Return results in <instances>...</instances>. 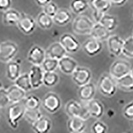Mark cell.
Masks as SVG:
<instances>
[{
  "instance_id": "6da1fadb",
  "label": "cell",
  "mask_w": 133,
  "mask_h": 133,
  "mask_svg": "<svg viewBox=\"0 0 133 133\" xmlns=\"http://www.w3.org/2000/svg\"><path fill=\"white\" fill-rule=\"evenodd\" d=\"M97 87L100 93L107 97L115 95L118 89L116 80L109 73H104L101 76Z\"/></svg>"
},
{
  "instance_id": "7a4b0ae2",
  "label": "cell",
  "mask_w": 133,
  "mask_h": 133,
  "mask_svg": "<svg viewBox=\"0 0 133 133\" xmlns=\"http://www.w3.org/2000/svg\"><path fill=\"white\" fill-rule=\"evenodd\" d=\"M25 110L23 101L9 105L8 112V122L11 128L16 129L18 127L19 121L24 117Z\"/></svg>"
},
{
  "instance_id": "3957f363",
  "label": "cell",
  "mask_w": 133,
  "mask_h": 133,
  "mask_svg": "<svg viewBox=\"0 0 133 133\" xmlns=\"http://www.w3.org/2000/svg\"><path fill=\"white\" fill-rule=\"evenodd\" d=\"M95 23L93 20L87 15H79L73 20L72 28L77 35H90Z\"/></svg>"
},
{
  "instance_id": "277c9868",
  "label": "cell",
  "mask_w": 133,
  "mask_h": 133,
  "mask_svg": "<svg viewBox=\"0 0 133 133\" xmlns=\"http://www.w3.org/2000/svg\"><path fill=\"white\" fill-rule=\"evenodd\" d=\"M65 110L70 118L77 117L86 121L91 117L86 107L75 100H71L67 102L65 104Z\"/></svg>"
},
{
  "instance_id": "5b68a950",
  "label": "cell",
  "mask_w": 133,
  "mask_h": 133,
  "mask_svg": "<svg viewBox=\"0 0 133 133\" xmlns=\"http://www.w3.org/2000/svg\"><path fill=\"white\" fill-rule=\"evenodd\" d=\"M130 62L125 59H117L112 63L109 69V74L115 80L118 79L128 74H130L132 70Z\"/></svg>"
},
{
  "instance_id": "8992f818",
  "label": "cell",
  "mask_w": 133,
  "mask_h": 133,
  "mask_svg": "<svg viewBox=\"0 0 133 133\" xmlns=\"http://www.w3.org/2000/svg\"><path fill=\"white\" fill-rule=\"evenodd\" d=\"M41 105L47 112L54 114L61 108L62 101L56 92L51 91L44 96L41 101Z\"/></svg>"
},
{
  "instance_id": "52a82bcc",
  "label": "cell",
  "mask_w": 133,
  "mask_h": 133,
  "mask_svg": "<svg viewBox=\"0 0 133 133\" xmlns=\"http://www.w3.org/2000/svg\"><path fill=\"white\" fill-rule=\"evenodd\" d=\"M19 51V47L15 43L5 41L0 43V61L8 63L12 61Z\"/></svg>"
},
{
  "instance_id": "ba28073f",
  "label": "cell",
  "mask_w": 133,
  "mask_h": 133,
  "mask_svg": "<svg viewBox=\"0 0 133 133\" xmlns=\"http://www.w3.org/2000/svg\"><path fill=\"white\" fill-rule=\"evenodd\" d=\"M59 42L65 48L67 53H75L80 50L81 47L80 42L71 33H65L59 39Z\"/></svg>"
},
{
  "instance_id": "9c48e42d",
  "label": "cell",
  "mask_w": 133,
  "mask_h": 133,
  "mask_svg": "<svg viewBox=\"0 0 133 133\" xmlns=\"http://www.w3.org/2000/svg\"><path fill=\"white\" fill-rule=\"evenodd\" d=\"M72 80L79 87L90 83L92 79V72L89 69L84 66H78L71 75Z\"/></svg>"
},
{
  "instance_id": "30bf717a",
  "label": "cell",
  "mask_w": 133,
  "mask_h": 133,
  "mask_svg": "<svg viewBox=\"0 0 133 133\" xmlns=\"http://www.w3.org/2000/svg\"><path fill=\"white\" fill-rule=\"evenodd\" d=\"M47 58L46 51L39 45H33L27 53V61L32 65L41 66Z\"/></svg>"
},
{
  "instance_id": "8fae6325",
  "label": "cell",
  "mask_w": 133,
  "mask_h": 133,
  "mask_svg": "<svg viewBox=\"0 0 133 133\" xmlns=\"http://www.w3.org/2000/svg\"><path fill=\"white\" fill-rule=\"evenodd\" d=\"M36 19L28 14L21 13V18L19 21L17 26L19 29L25 35H31L36 29Z\"/></svg>"
},
{
  "instance_id": "7c38bea8",
  "label": "cell",
  "mask_w": 133,
  "mask_h": 133,
  "mask_svg": "<svg viewBox=\"0 0 133 133\" xmlns=\"http://www.w3.org/2000/svg\"><path fill=\"white\" fill-rule=\"evenodd\" d=\"M103 42L92 37L87 39L82 45L83 51L89 57H95L99 54L103 50Z\"/></svg>"
},
{
  "instance_id": "4fadbf2b",
  "label": "cell",
  "mask_w": 133,
  "mask_h": 133,
  "mask_svg": "<svg viewBox=\"0 0 133 133\" xmlns=\"http://www.w3.org/2000/svg\"><path fill=\"white\" fill-rule=\"evenodd\" d=\"M124 41L123 38L117 35H111L107 40V46L110 54L115 57L123 55Z\"/></svg>"
},
{
  "instance_id": "5bb4252c",
  "label": "cell",
  "mask_w": 133,
  "mask_h": 133,
  "mask_svg": "<svg viewBox=\"0 0 133 133\" xmlns=\"http://www.w3.org/2000/svg\"><path fill=\"white\" fill-rule=\"evenodd\" d=\"M28 73L33 89H37L43 85V76L45 72L41 66L32 65Z\"/></svg>"
},
{
  "instance_id": "9a60e30c",
  "label": "cell",
  "mask_w": 133,
  "mask_h": 133,
  "mask_svg": "<svg viewBox=\"0 0 133 133\" xmlns=\"http://www.w3.org/2000/svg\"><path fill=\"white\" fill-rule=\"evenodd\" d=\"M79 66L78 63L71 57L66 55L59 61V68L63 73L71 75Z\"/></svg>"
},
{
  "instance_id": "2e32d148",
  "label": "cell",
  "mask_w": 133,
  "mask_h": 133,
  "mask_svg": "<svg viewBox=\"0 0 133 133\" xmlns=\"http://www.w3.org/2000/svg\"><path fill=\"white\" fill-rule=\"evenodd\" d=\"M91 117L100 119L104 114V107L101 102L98 99L93 98L87 102L85 105Z\"/></svg>"
},
{
  "instance_id": "e0dca14e",
  "label": "cell",
  "mask_w": 133,
  "mask_h": 133,
  "mask_svg": "<svg viewBox=\"0 0 133 133\" xmlns=\"http://www.w3.org/2000/svg\"><path fill=\"white\" fill-rule=\"evenodd\" d=\"M97 92L96 86L93 83L90 82L88 84L79 87L78 90V97L81 101L87 103L92 100Z\"/></svg>"
},
{
  "instance_id": "ac0fdd59",
  "label": "cell",
  "mask_w": 133,
  "mask_h": 133,
  "mask_svg": "<svg viewBox=\"0 0 133 133\" xmlns=\"http://www.w3.org/2000/svg\"><path fill=\"white\" fill-rule=\"evenodd\" d=\"M45 51L47 57L52 58L59 61L67 55V52L59 41L51 44Z\"/></svg>"
},
{
  "instance_id": "d6986e66",
  "label": "cell",
  "mask_w": 133,
  "mask_h": 133,
  "mask_svg": "<svg viewBox=\"0 0 133 133\" xmlns=\"http://www.w3.org/2000/svg\"><path fill=\"white\" fill-rule=\"evenodd\" d=\"M31 129L35 133H49L52 129V121L49 117L43 116L31 124Z\"/></svg>"
},
{
  "instance_id": "ffe728a7",
  "label": "cell",
  "mask_w": 133,
  "mask_h": 133,
  "mask_svg": "<svg viewBox=\"0 0 133 133\" xmlns=\"http://www.w3.org/2000/svg\"><path fill=\"white\" fill-rule=\"evenodd\" d=\"M90 35L92 38L103 42L104 41H107L111 35H110V32L101 23H95L90 33Z\"/></svg>"
},
{
  "instance_id": "44dd1931",
  "label": "cell",
  "mask_w": 133,
  "mask_h": 133,
  "mask_svg": "<svg viewBox=\"0 0 133 133\" xmlns=\"http://www.w3.org/2000/svg\"><path fill=\"white\" fill-rule=\"evenodd\" d=\"M72 17V14L69 10L65 8H61L59 9L53 19L54 23L57 25L65 26L71 22Z\"/></svg>"
},
{
  "instance_id": "7402d4cb",
  "label": "cell",
  "mask_w": 133,
  "mask_h": 133,
  "mask_svg": "<svg viewBox=\"0 0 133 133\" xmlns=\"http://www.w3.org/2000/svg\"><path fill=\"white\" fill-rule=\"evenodd\" d=\"M7 90L11 104L23 101L25 98L27 97L26 96L27 92L15 85L10 86Z\"/></svg>"
},
{
  "instance_id": "603a6c76",
  "label": "cell",
  "mask_w": 133,
  "mask_h": 133,
  "mask_svg": "<svg viewBox=\"0 0 133 133\" xmlns=\"http://www.w3.org/2000/svg\"><path fill=\"white\" fill-rule=\"evenodd\" d=\"M21 75V65L19 61H12L7 63L6 76L10 81L15 82Z\"/></svg>"
},
{
  "instance_id": "cb8c5ba5",
  "label": "cell",
  "mask_w": 133,
  "mask_h": 133,
  "mask_svg": "<svg viewBox=\"0 0 133 133\" xmlns=\"http://www.w3.org/2000/svg\"><path fill=\"white\" fill-rule=\"evenodd\" d=\"M21 13L14 9H9L3 12L2 20L6 25H17L21 18Z\"/></svg>"
},
{
  "instance_id": "d4e9b609",
  "label": "cell",
  "mask_w": 133,
  "mask_h": 133,
  "mask_svg": "<svg viewBox=\"0 0 133 133\" xmlns=\"http://www.w3.org/2000/svg\"><path fill=\"white\" fill-rule=\"evenodd\" d=\"M66 127L70 133L83 132L86 129L85 121L77 117H71L67 121Z\"/></svg>"
},
{
  "instance_id": "484cf974",
  "label": "cell",
  "mask_w": 133,
  "mask_h": 133,
  "mask_svg": "<svg viewBox=\"0 0 133 133\" xmlns=\"http://www.w3.org/2000/svg\"><path fill=\"white\" fill-rule=\"evenodd\" d=\"M89 7L92 11L107 14L112 5L109 0H89Z\"/></svg>"
},
{
  "instance_id": "4316f807",
  "label": "cell",
  "mask_w": 133,
  "mask_h": 133,
  "mask_svg": "<svg viewBox=\"0 0 133 133\" xmlns=\"http://www.w3.org/2000/svg\"><path fill=\"white\" fill-rule=\"evenodd\" d=\"M118 89L125 92L133 91V77L131 74H128L116 80Z\"/></svg>"
},
{
  "instance_id": "83f0119b",
  "label": "cell",
  "mask_w": 133,
  "mask_h": 133,
  "mask_svg": "<svg viewBox=\"0 0 133 133\" xmlns=\"http://www.w3.org/2000/svg\"><path fill=\"white\" fill-rule=\"evenodd\" d=\"M99 23L104 26L108 31L112 32L116 29L118 25V21L117 17L115 15L105 14L103 16Z\"/></svg>"
},
{
  "instance_id": "f1b7e54d",
  "label": "cell",
  "mask_w": 133,
  "mask_h": 133,
  "mask_svg": "<svg viewBox=\"0 0 133 133\" xmlns=\"http://www.w3.org/2000/svg\"><path fill=\"white\" fill-rule=\"evenodd\" d=\"M36 22L37 25L44 30L50 29L53 27V24H55L53 17L49 16L43 11L38 14L36 18Z\"/></svg>"
},
{
  "instance_id": "f546056e",
  "label": "cell",
  "mask_w": 133,
  "mask_h": 133,
  "mask_svg": "<svg viewBox=\"0 0 133 133\" xmlns=\"http://www.w3.org/2000/svg\"><path fill=\"white\" fill-rule=\"evenodd\" d=\"M89 7V3L87 0H72L70 3L71 11L77 15H82Z\"/></svg>"
},
{
  "instance_id": "4dcf8cb0",
  "label": "cell",
  "mask_w": 133,
  "mask_h": 133,
  "mask_svg": "<svg viewBox=\"0 0 133 133\" xmlns=\"http://www.w3.org/2000/svg\"><path fill=\"white\" fill-rule=\"evenodd\" d=\"M14 85L19 87L20 89L25 91L26 92H29L33 89L30 79H29V73H27L21 74V75L14 82Z\"/></svg>"
},
{
  "instance_id": "1f68e13d",
  "label": "cell",
  "mask_w": 133,
  "mask_h": 133,
  "mask_svg": "<svg viewBox=\"0 0 133 133\" xmlns=\"http://www.w3.org/2000/svg\"><path fill=\"white\" fill-rule=\"evenodd\" d=\"M59 81V75L55 72H45L43 76V85L46 87H53Z\"/></svg>"
},
{
  "instance_id": "d6a6232c",
  "label": "cell",
  "mask_w": 133,
  "mask_h": 133,
  "mask_svg": "<svg viewBox=\"0 0 133 133\" xmlns=\"http://www.w3.org/2000/svg\"><path fill=\"white\" fill-rule=\"evenodd\" d=\"M23 103L26 109H40L41 106V101L37 96L30 95L25 98Z\"/></svg>"
},
{
  "instance_id": "836d02e7",
  "label": "cell",
  "mask_w": 133,
  "mask_h": 133,
  "mask_svg": "<svg viewBox=\"0 0 133 133\" xmlns=\"http://www.w3.org/2000/svg\"><path fill=\"white\" fill-rule=\"evenodd\" d=\"M43 116L40 109H26L24 118L31 124L36 122Z\"/></svg>"
},
{
  "instance_id": "e575fe53",
  "label": "cell",
  "mask_w": 133,
  "mask_h": 133,
  "mask_svg": "<svg viewBox=\"0 0 133 133\" xmlns=\"http://www.w3.org/2000/svg\"><path fill=\"white\" fill-rule=\"evenodd\" d=\"M44 72H55L59 68V60L47 57L41 65Z\"/></svg>"
},
{
  "instance_id": "d590c367",
  "label": "cell",
  "mask_w": 133,
  "mask_h": 133,
  "mask_svg": "<svg viewBox=\"0 0 133 133\" xmlns=\"http://www.w3.org/2000/svg\"><path fill=\"white\" fill-rule=\"evenodd\" d=\"M123 55L130 59H133V37H127L124 41Z\"/></svg>"
},
{
  "instance_id": "8d00e7d4",
  "label": "cell",
  "mask_w": 133,
  "mask_h": 133,
  "mask_svg": "<svg viewBox=\"0 0 133 133\" xmlns=\"http://www.w3.org/2000/svg\"><path fill=\"white\" fill-rule=\"evenodd\" d=\"M108 130V127L105 123L102 121H95L91 126V132L92 133H107Z\"/></svg>"
},
{
  "instance_id": "74e56055",
  "label": "cell",
  "mask_w": 133,
  "mask_h": 133,
  "mask_svg": "<svg viewBox=\"0 0 133 133\" xmlns=\"http://www.w3.org/2000/svg\"><path fill=\"white\" fill-rule=\"evenodd\" d=\"M59 8H58V5L54 2H51L46 5L43 8V11L49 16L53 17L56 15L57 11H59Z\"/></svg>"
},
{
  "instance_id": "f35d334b",
  "label": "cell",
  "mask_w": 133,
  "mask_h": 133,
  "mask_svg": "<svg viewBox=\"0 0 133 133\" xmlns=\"http://www.w3.org/2000/svg\"><path fill=\"white\" fill-rule=\"evenodd\" d=\"M8 90L5 88L0 89V108H5L10 104Z\"/></svg>"
},
{
  "instance_id": "ab89813d",
  "label": "cell",
  "mask_w": 133,
  "mask_h": 133,
  "mask_svg": "<svg viewBox=\"0 0 133 133\" xmlns=\"http://www.w3.org/2000/svg\"><path fill=\"white\" fill-rule=\"evenodd\" d=\"M123 115L127 119L133 121V101L127 103L124 107Z\"/></svg>"
},
{
  "instance_id": "60d3db41",
  "label": "cell",
  "mask_w": 133,
  "mask_h": 133,
  "mask_svg": "<svg viewBox=\"0 0 133 133\" xmlns=\"http://www.w3.org/2000/svg\"><path fill=\"white\" fill-rule=\"evenodd\" d=\"M11 0H0V11L5 12L11 9Z\"/></svg>"
},
{
  "instance_id": "b9f144b4",
  "label": "cell",
  "mask_w": 133,
  "mask_h": 133,
  "mask_svg": "<svg viewBox=\"0 0 133 133\" xmlns=\"http://www.w3.org/2000/svg\"><path fill=\"white\" fill-rule=\"evenodd\" d=\"M105 14L98 12V11H92V20L94 21L95 23H100V21L101 20L102 17Z\"/></svg>"
},
{
  "instance_id": "7bdbcfd3",
  "label": "cell",
  "mask_w": 133,
  "mask_h": 133,
  "mask_svg": "<svg viewBox=\"0 0 133 133\" xmlns=\"http://www.w3.org/2000/svg\"><path fill=\"white\" fill-rule=\"evenodd\" d=\"M112 5L115 7H121L126 4L128 0H109Z\"/></svg>"
},
{
  "instance_id": "ee69618b",
  "label": "cell",
  "mask_w": 133,
  "mask_h": 133,
  "mask_svg": "<svg viewBox=\"0 0 133 133\" xmlns=\"http://www.w3.org/2000/svg\"><path fill=\"white\" fill-rule=\"evenodd\" d=\"M35 3L40 7H45L46 5L52 2V0H35Z\"/></svg>"
},
{
  "instance_id": "f6af8a7d",
  "label": "cell",
  "mask_w": 133,
  "mask_h": 133,
  "mask_svg": "<svg viewBox=\"0 0 133 133\" xmlns=\"http://www.w3.org/2000/svg\"><path fill=\"white\" fill-rule=\"evenodd\" d=\"M2 88H3V84H2V82L0 81V89H2Z\"/></svg>"
},
{
  "instance_id": "bcb514c9",
  "label": "cell",
  "mask_w": 133,
  "mask_h": 133,
  "mask_svg": "<svg viewBox=\"0 0 133 133\" xmlns=\"http://www.w3.org/2000/svg\"><path fill=\"white\" fill-rule=\"evenodd\" d=\"M130 74H131V75L132 76V77H133V68L132 69V70H131V72H130Z\"/></svg>"
},
{
  "instance_id": "7dc6e473",
  "label": "cell",
  "mask_w": 133,
  "mask_h": 133,
  "mask_svg": "<svg viewBox=\"0 0 133 133\" xmlns=\"http://www.w3.org/2000/svg\"><path fill=\"white\" fill-rule=\"evenodd\" d=\"M77 133H86V132H85V131H83V132H77Z\"/></svg>"
},
{
  "instance_id": "c3c4849f",
  "label": "cell",
  "mask_w": 133,
  "mask_h": 133,
  "mask_svg": "<svg viewBox=\"0 0 133 133\" xmlns=\"http://www.w3.org/2000/svg\"><path fill=\"white\" fill-rule=\"evenodd\" d=\"M132 36L133 37V31H132Z\"/></svg>"
}]
</instances>
